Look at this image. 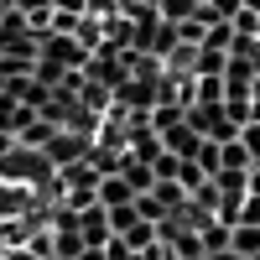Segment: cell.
<instances>
[{
  "label": "cell",
  "mask_w": 260,
  "mask_h": 260,
  "mask_svg": "<svg viewBox=\"0 0 260 260\" xmlns=\"http://www.w3.org/2000/svg\"><path fill=\"white\" fill-rule=\"evenodd\" d=\"M6 177H11V182H21V187H37V182H52V177H57V167L47 161V151L16 146L11 156H6Z\"/></svg>",
  "instance_id": "obj_1"
},
{
  "label": "cell",
  "mask_w": 260,
  "mask_h": 260,
  "mask_svg": "<svg viewBox=\"0 0 260 260\" xmlns=\"http://www.w3.org/2000/svg\"><path fill=\"white\" fill-rule=\"evenodd\" d=\"M42 151H47V161H52V167H57V161H62V167H73L83 151H94V146H89V136H73V130H62V125H57V136L42 146Z\"/></svg>",
  "instance_id": "obj_2"
},
{
  "label": "cell",
  "mask_w": 260,
  "mask_h": 260,
  "mask_svg": "<svg viewBox=\"0 0 260 260\" xmlns=\"http://www.w3.org/2000/svg\"><path fill=\"white\" fill-rule=\"evenodd\" d=\"M161 146H167V156H177V161H192V156H198V146H203V136H198V130H192V125L182 120V125H172L167 136H161Z\"/></svg>",
  "instance_id": "obj_3"
},
{
  "label": "cell",
  "mask_w": 260,
  "mask_h": 260,
  "mask_svg": "<svg viewBox=\"0 0 260 260\" xmlns=\"http://www.w3.org/2000/svg\"><path fill=\"white\" fill-rule=\"evenodd\" d=\"M125 203H136V187H130L120 172H115V177H104V182H99V208H125Z\"/></svg>",
  "instance_id": "obj_4"
},
{
  "label": "cell",
  "mask_w": 260,
  "mask_h": 260,
  "mask_svg": "<svg viewBox=\"0 0 260 260\" xmlns=\"http://www.w3.org/2000/svg\"><path fill=\"white\" fill-rule=\"evenodd\" d=\"M229 250L240 255V260H255V255H260V224H234Z\"/></svg>",
  "instance_id": "obj_5"
},
{
  "label": "cell",
  "mask_w": 260,
  "mask_h": 260,
  "mask_svg": "<svg viewBox=\"0 0 260 260\" xmlns=\"http://www.w3.org/2000/svg\"><path fill=\"white\" fill-rule=\"evenodd\" d=\"M219 156H224V167H219V172H250V167H255V156L240 146V136L224 141V146H219Z\"/></svg>",
  "instance_id": "obj_6"
},
{
  "label": "cell",
  "mask_w": 260,
  "mask_h": 260,
  "mask_svg": "<svg viewBox=\"0 0 260 260\" xmlns=\"http://www.w3.org/2000/svg\"><path fill=\"white\" fill-rule=\"evenodd\" d=\"M229 224H219V219H208L203 229H198V240H203V255H219V250H229Z\"/></svg>",
  "instance_id": "obj_7"
},
{
  "label": "cell",
  "mask_w": 260,
  "mask_h": 260,
  "mask_svg": "<svg viewBox=\"0 0 260 260\" xmlns=\"http://www.w3.org/2000/svg\"><path fill=\"white\" fill-rule=\"evenodd\" d=\"M192 161L203 167V177H219V167H224V156H219V141H203V146H198V156H192Z\"/></svg>",
  "instance_id": "obj_8"
},
{
  "label": "cell",
  "mask_w": 260,
  "mask_h": 260,
  "mask_svg": "<svg viewBox=\"0 0 260 260\" xmlns=\"http://www.w3.org/2000/svg\"><path fill=\"white\" fill-rule=\"evenodd\" d=\"M240 146H245L250 156L260 161V120H250V125H240Z\"/></svg>",
  "instance_id": "obj_9"
},
{
  "label": "cell",
  "mask_w": 260,
  "mask_h": 260,
  "mask_svg": "<svg viewBox=\"0 0 260 260\" xmlns=\"http://www.w3.org/2000/svg\"><path fill=\"white\" fill-rule=\"evenodd\" d=\"M250 198H260V167H250Z\"/></svg>",
  "instance_id": "obj_10"
},
{
  "label": "cell",
  "mask_w": 260,
  "mask_h": 260,
  "mask_svg": "<svg viewBox=\"0 0 260 260\" xmlns=\"http://www.w3.org/2000/svg\"><path fill=\"white\" fill-rule=\"evenodd\" d=\"M203 260H240V255H234V250H219V255H203Z\"/></svg>",
  "instance_id": "obj_11"
},
{
  "label": "cell",
  "mask_w": 260,
  "mask_h": 260,
  "mask_svg": "<svg viewBox=\"0 0 260 260\" xmlns=\"http://www.w3.org/2000/svg\"><path fill=\"white\" fill-rule=\"evenodd\" d=\"M115 6H120V11H136V6H146V0H115Z\"/></svg>",
  "instance_id": "obj_12"
},
{
  "label": "cell",
  "mask_w": 260,
  "mask_h": 260,
  "mask_svg": "<svg viewBox=\"0 0 260 260\" xmlns=\"http://www.w3.org/2000/svg\"><path fill=\"white\" fill-rule=\"evenodd\" d=\"M167 260H177V255H172V250H167Z\"/></svg>",
  "instance_id": "obj_13"
},
{
  "label": "cell",
  "mask_w": 260,
  "mask_h": 260,
  "mask_svg": "<svg viewBox=\"0 0 260 260\" xmlns=\"http://www.w3.org/2000/svg\"><path fill=\"white\" fill-rule=\"evenodd\" d=\"M198 6H208V0H198Z\"/></svg>",
  "instance_id": "obj_14"
}]
</instances>
